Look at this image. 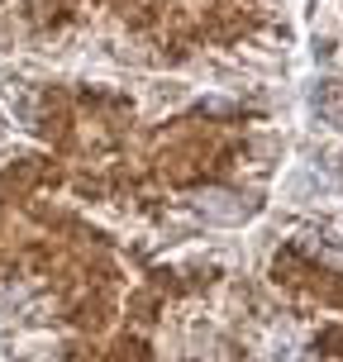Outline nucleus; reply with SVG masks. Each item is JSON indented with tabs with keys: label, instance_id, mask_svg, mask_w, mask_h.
Returning <instances> with one entry per match:
<instances>
[{
	"label": "nucleus",
	"instance_id": "f257e3e1",
	"mask_svg": "<svg viewBox=\"0 0 343 362\" xmlns=\"http://www.w3.org/2000/svg\"><path fill=\"white\" fill-rule=\"evenodd\" d=\"M200 215H210V219H243V215H248V205H243L238 196H224V191H215V196L200 200Z\"/></svg>",
	"mask_w": 343,
	"mask_h": 362
}]
</instances>
